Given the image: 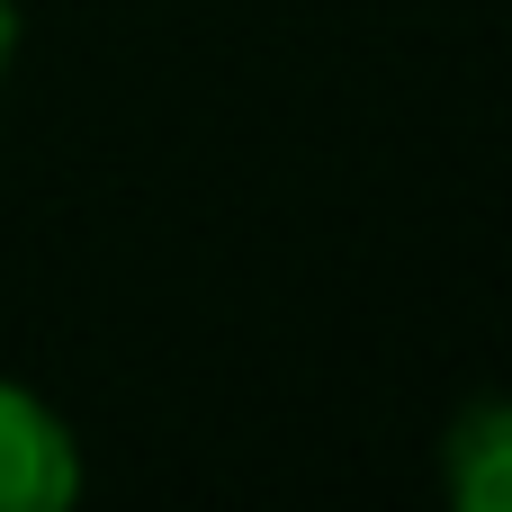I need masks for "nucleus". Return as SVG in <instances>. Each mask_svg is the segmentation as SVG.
I'll return each instance as SVG.
<instances>
[{
    "instance_id": "nucleus-3",
    "label": "nucleus",
    "mask_w": 512,
    "mask_h": 512,
    "mask_svg": "<svg viewBox=\"0 0 512 512\" xmlns=\"http://www.w3.org/2000/svg\"><path fill=\"white\" fill-rule=\"evenodd\" d=\"M9 54H18V9L0 0V72H9Z\"/></svg>"
},
{
    "instance_id": "nucleus-2",
    "label": "nucleus",
    "mask_w": 512,
    "mask_h": 512,
    "mask_svg": "<svg viewBox=\"0 0 512 512\" xmlns=\"http://www.w3.org/2000/svg\"><path fill=\"white\" fill-rule=\"evenodd\" d=\"M441 486L459 512H512V396L468 405L441 432Z\"/></svg>"
},
{
    "instance_id": "nucleus-1",
    "label": "nucleus",
    "mask_w": 512,
    "mask_h": 512,
    "mask_svg": "<svg viewBox=\"0 0 512 512\" xmlns=\"http://www.w3.org/2000/svg\"><path fill=\"white\" fill-rule=\"evenodd\" d=\"M81 495V450L72 432L27 396L0 387V512H54Z\"/></svg>"
}]
</instances>
